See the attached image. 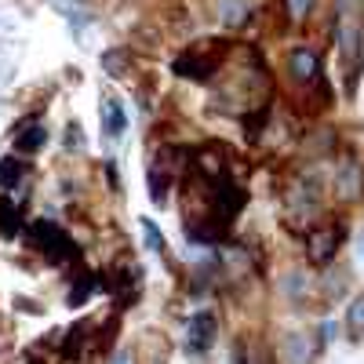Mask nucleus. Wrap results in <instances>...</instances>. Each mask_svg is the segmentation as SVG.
<instances>
[{"label": "nucleus", "mask_w": 364, "mask_h": 364, "mask_svg": "<svg viewBox=\"0 0 364 364\" xmlns=\"http://www.w3.org/2000/svg\"><path fill=\"white\" fill-rule=\"evenodd\" d=\"M30 237L37 241V248H41L51 263H77L81 259V248H77V241L70 233H62V226L48 223V219H37L30 226Z\"/></svg>", "instance_id": "f257e3e1"}, {"label": "nucleus", "mask_w": 364, "mask_h": 364, "mask_svg": "<svg viewBox=\"0 0 364 364\" xmlns=\"http://www.w3.org/2000/svg\"><path fill=\"white\" fill-rule=\"evenodd\" d=\"M223 55H226V41H219L212 55H208L204 48H193V51H186V55L175 59L172 70H175L179 77H190V81H208V77L215 73V66L223 62Z\"/></svg>", "instance_id": "f03ea898"}, {"label": "nucleus", "mask_w": 364, "mask_h": 364, "mask_svg": "<svg viewBox=\"0 0 364 364\" xmlns=\"http://www.w3.org/2000/svg\"><path fill=\"white\" fill-rule=\"evenodd\" d=\"M215 328H219V324H215L212 314H197V317H193V324H190V350H197V354H201V350L212 346L215 343Z\"/></svg>", "instance_id": "7ed1b4c3"}, {"label": "nucleus", "mask_w": 364, "mask_h": 364, "mask_svg": "<svg viewBox=\"0 0 364 364\" xmlns=\"http://www.w3.org/2000/svg\"><path fill=\"white\" fill-rule=\"evenodd\" d=\"M102 128H106L110 139H121L128 132V113L117 99H102Z\"/></svg>", "instance_id": "20e7f679"}, {"label": "nucleus", "mask_w": 364, "mask_h": 364, "mask_svg": "<svg viewBox=\"0 0 364 364\" xmlns=\"http://www.w3.org/2000/svg\"><path fill=\"white\" fill-rule=\"evenodd\" d=\"M335 244H339V230L328 226V230H317L314 237H310V259L314 263H328L335 255Z\"/></svg>", "instance_id": "39448f33"}, {"label": "nucleus", "mask_w": 364, "mask_h": 364, "mask_svg": "<svg viewBox=\"0 0 364 364\" xmlns=\"http://www.w3.org/2000/svg\"><path fill=\"white\" fill-rule=\"evenodd\" d=\"M292 73L299 77V81H314V77H317V55H314V51L299 48L292 55Z\"/></svg>", "instance_id": "423d86ee"}, {"label": "nucleus", "mask_w": 364, "mask_h": 364, "mask_svg": "<svg viewBox=\"0 0 364 364\" xmlns=\"http://www.w3.org/2000/svg\"><path fill=\"white\" fill-rule=\"evenodd\" d=\"M102 288V277L99 273H81V281L73 284V292H70V306H84V299L91 292H99Z\"/></svg>", "instance_id": "0eeeda50"}, {"label": "nucleus", "mask_w": 364, "mask_h": 364, "mask_svg": "<svg viewBox=\"0 0 364 364\" xmlns=\"http://www.w3.org/2000/svg\"><path fill=\"white\" fill-rule=\"evenodd\" d=\"M26 175V164L19 157H4L0 161V182H4V190H15Z\"/></svg>", "instance_id": "6e6552de"}, {"label": "nucleus", "mask_w": 364, "mask_h": 364, "mask_svg": "<svg viewBox=\"0 0 364 364\" xmlns=\"http://www.w3.org/2000/svg\"><path fill=\"white\" fill-rule=\"evenodd\" d=\"M0 233L4 237H15L19 233V212H15V204L0 197Z\"/></svg>", "instance_id": "1a4fd4ad"}, {"label": "nucleus", "mask_w": 364, "mask_h": 364, "mask_svg": "<svg viewBox=\"0 0 364 364\" xmlns=\"http://www.w3.org/2000/svg\"><path fill=\"white\" fill-rule=\"evenodd\" d=\"M84 332H88V324H84V321H81V324H73V328L66 332V343H62V357H66V361H73L77 354H81Z\"/></svg>", "instance_id": "9d476101"}, {"label": "nucleus", "mask_w": 364, "mask_h": 364, "mask_svg": "<svg viewBox=\"0 0 364 364\" xmlns=\"http://www.w3.org/2000/svg\"><path fill=\"white\" fill-rule=\"evenodd\" d=\"M357 190H361V168L346 164L343 175H339V193H343V197H357Z\"/></svg>", "instance_id": "9b49d317"}, {"label": "nucleus", "mask_w": 364, "mask_h": 364, "mask_svg": "<svg viewBox=\"0 0 364 364\" xmlns=\"http://www.w3.org/2000/svg\"><path fill=\"white\" fill-rule=\"evenodd\" d=\"M288 361L292 364H306L310 361V343L303 339V335H292L288 339Z\"/></svg>", "instance_id": "f8f14e48"}, {"label": "nucleus", "mask_w": 364, "mask_h": 364, "mask_svg": "<svg viewBox=\"0 0 364 364\" xmlns=\"http://www.w3.org/2000/svg\"><path fill=\"white\" fill-rule=\"evenodd\" d=\"M44 139H48V135L41 132V128H33V135H19V139H15V146H19L22 153H33V150H41V146H44Z\"/></svg>", "instance_id": "ddd939ff"}, {"label": "nucleus", "mask_w": 364, "mask_h": 364, "mask_svg": "<svg viewBox=\"0 0 364 364\" xmlns=\"http://www.w3.org/2000/svg\"><path fill=\"white\" fill-rule=\"evenodd\" d=\"M142 233H146V244L153 252H164V241H161V230L150 223V219H142Z\"/></svg>", "instance_id": "4468645a"}, {"label": "nucleus", "mask_w": 364, "mask_h": 364, "mask_svg": "<svg viewBox=\"0 0 364 364\" xmlns=\"http://www.w3.org/2000/svg\"><path fill=\"white\" fill-rule=\"evenodd\" d=\"M350 328H354V332H361V328H364V295L357 299L354 306H350Z\"/></svg>", "instance_id": "2eb2a0df"}, {"label": "nucleus", "mask_w": 364, "mask_h": 364, "mask_svg": "<svg viewBox=\"0 0 364 364\" xmlns=\"http://www.w3.org/2000/svg\"><path fill=\"white\" fill-rule=\"evenodd\" d=\"M226 22H230V26L244 22V4H233V0H230V4H226Z\"/></svg>", "instance_id": "dca6fc26"}, {"label": "nucleus", "mask_w": 364, "mask_h": 364, "mask_svg": "<svg viewBox=\"0 0 364 364\" xmlns=\"http://www.w3.org/2000/svg\"><path fill=\"white\" fill-rule=\"evenodd\" d=\"M306 8H310V0H288V15H295V19H303Z\"/></svg>", "instance_id": "f3484780"}, {"label": "nucleus", "mask_w": 364, "mask_h": 364, "mask_svg": "<svg viewBox=\"0 0 364 364\" xmlns=\"http://www.w3.org/2000/svg\"><path fill=\"white\" fill-rule=\"evenodd\" d=\"M106 70H113V77H117V70H124V55L110 51V55H106Z\"/></svg>", "instance_id": "a211bd4d"}]
</instances>
